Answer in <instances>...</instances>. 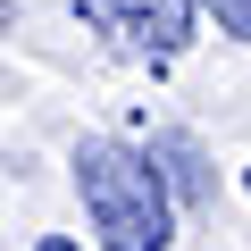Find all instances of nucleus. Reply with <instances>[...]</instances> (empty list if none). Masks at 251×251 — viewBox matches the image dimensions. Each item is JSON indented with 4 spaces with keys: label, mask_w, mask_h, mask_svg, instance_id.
Returning <instances> with one entry per match:
<instances>
[{
    "label": "nucleus",
    "mask_w": 251,
    "mask_h": 251,
    "mask_svg": "<svg viewBox=\"0 0 251 251\" xmlns=\"http://www.w3.org/2000/svg\"><path fill=\"white\" fill-rule=\"evenodd\" d=\"M201 9L218 17V34H234V42H251V0H201Z\"/></svg>",
    "instance_id": "nucleus-3"
},
{
    "label": "nucleus",
    "mask_w": 251,
    "mask_h": 251,
    "mask_svg": "<svg viewBox=\"0 0 251 251\" xmlns=\"http://www.w3.org/2000/svg\"><path fill=\"white\" fill-rule=\"evenodd\" d=\"M84 17L134 59H176L193 42V0H84Z\"/></svg>",
    "instance_id": "nucleus-2"
},
{
    "label": "nucleus",
    "mask_w": 251,
    "mask_h": 251,
    "mask_svg": "<svg viewBox=\"0 0 251 251\" xmlns=\"http://www.w3.org/2000/svg\"><path fill=\"white\" fill-rule=\"evenodd\" d=\"M0 25H9V0H0Z\"/></svg>",
    "instance_id": "nucleus-5"
},
{
    "label": "nucleus",
    "mask_w": 251,
    "mask_h": 251,
    "mask_svg": "<svg viewBox=\"0 0 251 251\" xmlns=\"http://www.w3.org/2000/svg\"><path fill=\"white\" fill-rule=\"evenodd\" d=\"M75 193L92 209V234L100 251H168L176 234V209H168V176H159V151H134V143H75Z\"/></svg>",
    "instance_id": "nucleus-1"
},
{
    "label": "nucleus",
    "mask_w": 251,
    "mask_h": 251,
    "mask_svg": "<svg viewBox=\"0 0 251 251\" xmlns=\"http://www.w3.org/2000/svg\"><path fill=\"white\" fill-rule=\"evenodd\" d=\"M34 251H75V243H67V234H42V243H34Z\"/></svg>",
    "instance_id": "nucleus-4"
}]
</instances>
